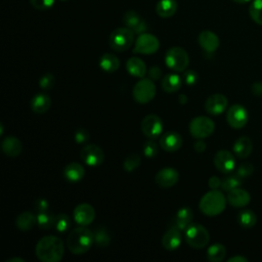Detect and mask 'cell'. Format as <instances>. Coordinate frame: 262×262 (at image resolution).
Segmentation results:
<instances>
[{
    "label": "cell",
    "mask_w": 262,
    "mask_h": 262,
    "mask_svg": "<svg viewBox=\"0 0 262 262\" xmlns=\"http://www.w3.org/2000/svg\"><path fill=\"white\" fill-rule=\"evenodd\" d=\"M228 101L225 95L216 93L210 95L205 102V110L208 114L213 116H218L222 114L227 107Z\"/></svg>",
    "instance_id": "cell-15"
},
{
    "label": "cell",
    "mask_w": 262,
    "mask_h": 262,
    "mask_svg": "<svg viewBox=\"0 0 262 262\" xmlns=\"http://www.w3.org/2000/svg\"><path fill=\"white\" fill-rule=\"evenodd\" d=\"M199 44L207 52H214L219 47L218 36L211 31H203L199 35Z\"/></svg>",
    "instance_id": "cell-21"
},
{
    "label": "cell",
    "mask_w": 262,
    "mask_h": 262,
    "mask_svg": "<svg viewBox=\"0 0 262 262\" xmlns=\"http://www.w3.org/2000/svg\"><path fill=\"white\" fill-rule=\"evenodd\" d=\"M126 68H127L128 73L131 76H134L137 78H143L146 74V66H145L144 61L136 56L130 57L127 60Z\"/></svg>",
    "instance_id": "cell-26"
},
{
    "label": "cell",
    "mask_w": 262,
    "mask_h": 262,
    "mask_svg": "<svg viewBox=\"0 0 262 262\" xmlns=\"http://www.w3.org/2000/svg\"><path fill=\"white\" fill-rule=\"evenodd\" d=\"M184 236L186 243L194 249L205 248L210 241L208 230L201 224H189L184 230Z\"/></svg>",
    "instance_id": "cell-5"
},
{
    "label": "cell",
    "mask_w": 262,
    "mask_h": 262,
    "mask_svg": "<svg viewBox=\"0 0 262 262\" xmlns=\"http://www.w3.org/2000/svg\"><path fill=\"white\" fill-rule=\"evenodd\" d=\"M213 162L216 169L225 174L232 172L235 167V159L233 155L226 149L217 151L214 156Z\"/></svg>",
    "instance_id": "cell-13"
},
{
    "label": "cell",
    "mask_w": 262,
    "mask_h": 262,
    "mask_svg": "<svg viewBox=\"0 0 262 262\" xmlns=\"http://www.w3.org/2000/svg\"><path fill=\"white\" fill-rule=\"evenodd\" d=\"M160 145L166 151H176L182 145V138L177 132L169 131L164 133L160 138Z\"/></svg>",
    "instance_id": "cell-17"
},
{
    "label": "cell",
    "mask_w": 262,
    "mask_h": 262,
    "mask_svg": "<svg viewBox=\"0 0 262 262\" xmlns=\"http://www.w3.org/2000/svg\"><path fill=\"white\" fill-rule=\"evenodd\" d=\"M54 83H55V78L51 73L43 74L39 80V86L44 90L51 89Z\"/></svg>",
    "instance_id": "cell-40"
},
{
    "label": "cell",
    "mask_w": 262,
    "mask_h": 262,
    "mask_svg": "<svg viewBox=\"0 0 262 262\" xmlns=\"http://www.w3.org/2000/svg\"><path fill=\"white\" fill-rule=\"evenodd\" d=\"M34 209L39 213V212H44V211H48L49 209V203L43 199V198H39L37 200H35L34 204Z\"/></svg>",
    "instance_id": "cell-44"
},
{
    "label": "cell",
    "mask_w": 262,
    "mask_h": 262,
    "mask_svg": "<svg viewBox=\"0 0 262 262\" xmlns=\"http://www.w3.org/2000/svg\"><path fill=\"white\" fill-rule=\"evenodd\" d=\"M249 14L256 24L262 26V0H254L250 4Z\"/></svg>",
    "instance_id": "cell-35"
},
{
    "label": "cell",
    "mask_w": 262,
    "mask_h": 262,
    "mask_svg": "<svg viewBox=\"0 0 262 262\" xmlns=\"http://www.w3.org/2000/svg\"><path fill=\"white\" fill-rule=\"evenodd\" d=\"M249 120L248 111L242 104L231 105L226 113V121L228 125L234 129H241L246 126Z\"/></svg>",
    "instance_id": "cell-11"
},
{
    "label": "cell",
    "mask_w": 262,
    "mask_h": 262,
    "mask_svg": "<svg viewBox=\"0 0 262 262\" xmlns=\"http://www.w3.org/2000/svg\"><path fill=\"white\" fill-rule=\"evenodd\" d=\"M133 98L139 103H147L156 95V85L150 79H141L133 87Z\"/></svg>",
    "instance_id": "cell-8"
},
{
    "label": "cell",
    "mask_w": 262,
    "mask_h": 262,
    "mask_svg": "<svg viewBox=\"0 0 262 262\" xmlns=\"http://www.w3.org/2000/svg\"><path fill=\"white\" fill-rule=\"evenodd\" d=\"M226 206V199L218 189H212L205 193L199 204L200 210L207 216L221 214Z\"/></svg>",
    "instance_id": "cell-3"
},
{
    "label": "cell",
    "mask_w": 262,
    "mask_h": 262,
    "mask_svg": "<svg viewBox=\"0 0 262 262\" xmlns=\"http://www.w3.org/2000/svg\"><path fill=\"white\" fill-rule=\"evenodd\" d=\"M35 252L42 262H59L63 257V242L55 235H46L39 239Z\"/></svg>",
    "instance_id": "cell-1"
},
{
    "label": "cell",
    "mask_w": 262,
    "mask_h": 262,
    "mask_svg": "<svg viewBox=\"0 0 262 262\" xmlns=\"http://www.w3.org/2000/svg\"><path fill=\"white\" fill-rule=\"evenodd\" d=\"M146 24H145V21L142 19L140 23H139V25L133 30V32L135 33V34H142V33H145V31H146Z\"/></svg>",
    "instance_id": "cell-51"
},
{
    "label": "cell",
    "mask_w": 262,
    "mask_h": 262,
    "mask_svg": "<svg viewBox=\"0 0 262 262\" xmlns=\"http://www.w3.org/2000/svg\"><path fill=\"white\" fill-rule=\"evenodd\" d=\"M180 244H181L180 230L173 226L169 228L162 237V245L168 251L176 250L180 246Z\"/></svg>",
    "instance_id": "cell-22"
},
{
    "label": "cell",
    "mask_w": 262,
    "mask_h": 262,
    "mask_svg": "<svg viewBox=\"0 0 262 262\" xmlns=\"http://www.w3.org/2000/svg\"><path fill=\"white\" fill-rule=\"evenodd\" d=\"M140 161H141V159H140L139 155L131 154L125 158V160L123 162V167H124L125 171L132 172L140 165Z\"/></svg>",
    "instance_id": "cell-39"
},
{
    "label": "cell",
    "mask_w": 262,
    "mask_h": 262,
    "mask_svg": "<svg viewBox=\"0 0 262 262\" xmlns=\"http://www.w3.org/2000/svg\"><path fill=\"white\" fill-rule=\"evenodd\" d=\"M179 173L174 168L161 169L155 176V182L162 188H169L177 183Z\"/></svg>",
    "instance_id": "cell-16"
},
{
    "label": "cell",
    "mask_w": 262,
    "mask_h": 262,
    "mask_svg": "<svg viewBox=\"0 0 262 262\" xmlns=\"http://www.w3.org/2000/svg\"><path fill=\"white\" fill-rule=\"evenodd\" d=\"M81 160L88 166L96 167L102 164L104 160L103 150L95 144L85 145L80 152Z\"/></svg>",
    "instance_id": "cell-12"
},
{
    "label": "cell",
    "mask_w": 262,
    "mask_h": 262,
    "mask_svg": "<svg viewBox=\"0 0 262 262\" xmlns=\"http://www.w3.org/2000/svg\"><path fill=\"white\" fill-rule=\"evenodd\" d=\"M36 223H37V216H35L32 212H29V211L19 213L15 218V225L21 231L31 230Z\"/></svg>",
    "instance_id": "cell-27"
},
{
    "label": "cell",
    "mask_w": 262,
    "mask_h": 262,
    "mask_svg": "<svg viewBox=\"0 0 262 262\" xmlns=\"http://www.w3.org/2000/svg\"><path fill=\"white\" fill-rule=\"evenodd\" d=\"M2 151L10 158L18 157L21 152L23 145L20 140L14 136H6L1 142Z\"/></svg>",
    "instance_id": "cell-20"
},
{
    "label": "cell",
    "mask_w": 262,
    "mask_h": 262,
    "mask_svg": "<svg viewBox=\"0 0 262 262\" xmlns=\"http://www.w3.org/2000/svg\"><path fill=\"white\" fill-rule=\"evenodd\" d=\"M186 101H187V97H186L185 94L179 95V102L180 103H186Z\"/></svg>",
    "instance_id": "cell-54"
},
{
    "label": "cell",
    "mask_w": 262,
    "mask_h": 262,
    "mask_svg": "<svg viewBox=\"0 0 262 262\" xmlns=\"http://www.w3.org/2000/svg\"><path fill=\"white\" fill-rule=\"evenodd\" d=\"M142 19L140 18V15L134 11V10H129L127 12H125V14L123 15V21L125 24V26L129 29H131L132 31L139 25V23Z\"/></svg>",
    "instance_id": "cell-37"
},
{
    "label": "cell",
    "mask_w": 262,
    "mask_h": 262,
    "mask_svg": "<svg viewBox=\"0 0 262 262\" xmlns=\"http://www.w3.org/2000/svg\"><path fill=\"white\" fill-rule=\"evenodd\" d=\"M227 261H228V262H248V259H247L246 257L236 255V256H233V257L229 258Z\"/></svg>",
    "instance_id": "cell-52"
},
{
    "label": "cell",
    "mask_w": 262,
    "mask_h": 262,
    "mask_svg": "<svg viewBox=\"0 0 262 262\" xmlns=\"http://www.w3.org/2000/svg\"><path fill=\"white\" fill-rule=\"evenodd\" d=\"M233 1L238 4H245V3H248L250 0H233Z\"/></svg>",
    "instance_id": "cell-55"
},
{
    "label": "cell",
    "mask_w": 262,
    "mask_h": 262,
    "mask_svg": "<svg viewBox=\"0 0 262 262\" xmlns=\"http://www.w3.org/2000/svg\"><path fill=\"white\" fill-rule=\"evenodd\" d=\"M177 7L178 5L175 0H160L156 5V12L159 16L167 18L175 14Z\"/></svg>",
    "instance_id": "cell-28"
},
{
    "label": "cell",
    "mask_w": 262,
    "mask_h": 262,
    "mask_svg": "<svg viewBox=\"0 0 262 262\" xmlns=\"http://www.w3.org/2000/svg\"><path fill=\"white\" fill-rule=\"evenodd\" d=\"M253 172H254V166L251 163H243L237 167L235 174L243 179L252 175Z\"/></svg>",
    "instance_id": "cell-42"
},
{
    "label": "cell",
    "mask_w": 262,
    "mask_h": 262,
    "mask_svg": "<svg viewBox=\"0 0 262 262\" xmlns=\"http://www.w3.org/2000/svg\"><path fill=\"white\" fill-rule=\"evenodd\" d=\"M237 221L242 227L251 228L256 224L257 217L253 211L244 210V211L239 212V214L237 216Z\"/></svg>",
    "instance_id": "cell-32"
},
{
    "label": "cell",
    "mask_w": 262,
    "mask_h": 262,
    "mask_svg": "<svg viewBox=\"0 0 262 262\" xmlns=\"http://www.w3.org/2000/svg\"><path fill=\"white\" fill-rule=\"evenodd\" d=\"M193 218V213L192 210L188 207H183L177 211V214L175 218L172 220L171 225L180 231L185 230L187 226L190 224Z\"/></svg>",
    "instance_id": "cell-19"
},
{
    "label": "cell",
    "mask_w": 262,
    "mask_h": 262,
    "mask_svg": "<svg viewBox=\"0 0 262 262\" xmlns=\"http://www.w3.org/2000/svg\"><path fill=\"white\" fill-rule=\"evenodd\" d=\"M252 92L255 94V95H262V83L261 82H255L253 85H252Z\"/></svg>",
    "instance_id": "cell-50"
},
{
    "label": "cell",
    "mask_w": 262,
    "mask_h": 262,
    "mask_svg": "<svg viewBox=\"0 0 262 262\" xmlns=\"http://www.w3.org/2000/svg\"><path fill=\"white\" fill-rule=\"evenodd\" d=\"M215 129L214 122L205 116L193 118L189 123V132L196 139L209 137Z\"/></svg>",
    "instance_id": "cell-7"
},
{
    "label": "cell",
    "mask_w": 262,
    "mask_h": 262,
    "mask_svg": "<svg viewBox=\"0 0 262 262\" xmlns=\"http://www.w3.org/2000/svg\"><path fill=\"white\" fill-rule=\"evenodd\" d=\"M181 87V78L177 74H167L162 81V88L168 93L176 92Z\"/></svg>",
    "instance_id": "cell-30"
},
{
    "label": "cell",
    "mask_w": 262,
    "mask_h": 262,
    "mask_svg": "<svg viewBox=\"0 0 262 262\" xmlns=\"http://www.w3.org/2000/svg\"><path fill=\"white\" fill-rule=\"evenodd\" d=\"M54 227L58 232H66L71 227V219L70 217L64 213H59L55 217Z\"/></svg>",
    "instance_id": "cell-38"
},
{
    "label": "cell",
    "mask_w": 262,
    "mask_h": 262,
    "mask_svg": "<svg viewBox=\"0 0 262 262\" xmlns=\"http://www.w3.org/2000/svg\"><path fill=\"white\" fill-rule=\"evenodd\" d=\"M54 222H55L54 215L48 211L39 212L37 214V224L41 229H44V230L50 229L54 225Z\"/></svg>",
    "instance_id": "cell-33"
},
{
    "label": "cell",
    "mask_w": 262,
    "mask_h": 262,
    "mask_svg": "<svg viewBox=\"0 0 262 262\" xmlns=\"http://www.w3.org/2000/svg\"><path fill=\"white\" fill-rule=\"evenodd\" d=\"M6 262H26L23 258H19V257H13V258H10V259H7Z\"/></svg>",
    "instance_id": "cell-53"
},
{
    "label": "cell",
    "mask_w": 262,
    "mask_h": 262,
    "mask_svg": "<svg viewBox=\"0 0 262 262\" xmlns=\"http://www.w3.org/2000/svg\"><path fill=\"white\" fill-rule=\"evenodd\" d=\"M89 138H90V134L86 129H79L75 133V140L78 143H84L88 141Z\"/></svg>",
    "instance_id": "cell-45"
},
{
    "label": "cell",
    "mask_w": 262,
    "mask_h": 262,
    "mask_svg": "<svg viewBox=\"0 0 262 262\" xmlns=\"http://www.w3.org/2000/svg\"><path fill=\"white\" fill-rule=\"evenodd\" d=\"M162 75V71L159 67L157 66H154L151 67L149 70H148V77L150 80H158Z\"/></svg>",
    "instance_id": "cell-47"
},
{
    "label": "cell",
    "mask_w": 262,
    "mask_h": 262,
    "mask_svg": "<svg viewBox=\"0 0 262 262\" xmlns=\"http://www.w3.org/2000/svg\"><path fill=\"white\" fill-rule=\"evenodd\" d=\"M143 154L147 158H154L158 154V144L154 139L147 140L143 146Z\"/></svg>",
    "instance_id": "cell-41"
},
{
    "label": "cell",
    "mask_w": 262,
    "mask_h": 262,
    "mask_svg": "<svg viewBox=\"0 0 262 262\" xmlns=\"http://www.w3.org/2000/svg\"><path fill=\"white\" fill-rule=\"evenodd\" d=\"M99 67L101 70L107 73H113L117 71L120 67V60L119 58L112 53H104L99 58Z\"/></svg>",
    "instance_id": "cell-29"
},
{
    "label": "cell",
    "mask_w": 262,
    "mask_h": 262,
    "mask_svg": "<svg viewBox=\"0 0 262 262\" xmlns=\"http://www.w3.org/2000/svg\"><path fill=\"white\" fill-rule=\"evenodd\" d=\"M51 105L50 97L45 93L36 94L31 100V108L36 114L46 113Z\"/></svg>",
    "instance_id": "cell-25"
},
{
    "label": "cell",
    "mask_w": 262,
    "mask_h": 262,
    "mask_svg": "<svg viewBox=\"0 0 262 262\" xmlns=\"http://www.w3.org/2000/svg\"><path fill=\"white\" fill-rule=\"evenodd\" d=\"M94 243L100 247V248H105L110 245L111 243V235L108 230L105 227H98L94 231Z\"/></svg>",
    "instance_id": "cell-34"
},
{
    "label": "cell",
    "mask_w": 262,
    "mask_h": 262,
    "mask_svg": "<svg viewBox=\"0 0 262 262\" xmlns=\"http://www.w3.org/2000/svg\"><path fill=\"white\" fill-rule=\"evenodd\" d=\"M227 202L235 208H242L247 206L251 201L250 193L243 188H234L227 193Z\"/></svg>",
    "instance_id": "cell-18"
},
{
    "label": "cell",
    "mask_w": 262,
    "mask_h": 262,
    "mask_svg": "<svg viewBox=\"0 0 262 262\" xmlns=\"http://www.w3.org/2000/svg\"><path fill=\"white\" fill-rule=\"evenodd\" d=\"M184 81L187 85H193L198 81V74L192 70H188L184 73Z\"/></svg>",
    "instance_id": "cell-46"
},
{
    "label": "cell",
    "mask_w": 262,
    "mask_h": 262,
    "mask_svg": "<svg viewBox=\"0 0 262 262\" xmlns=\"http://www.w3.org/2000/svg\"><path fill=\"white\" fill-rule=\"evenodd\" d=\"M74 219L79 225H89L95 218V211L90 204L82 203L76 206L74 209Z\"/></svg>",
    "instance_id": "cell-14"
},
{
    "label": "cell",
    "mask_w": 262,
    "mask_h": 262,
    "mask_svg": "<svg viewBox=\"0 0 262 262\" xmlns=\"http://www.w3.org/2000/svg\"><path fill=\"white\" fill-rule=\"evenodd\" d=\"M233 152L239 159L248 158L253 149L252 140L247 136H242L237 138L233 143Z\"/></svg>",
    "instance_id": "cell-23"
},
{
    "label": "cell",
    "mask_w": 262,
    "mask_h": 262,
    "mask_svg": "<svg viewBox=\"0 0 262 262\" xmlns=\"http://www.w3.org/2000/svg\"><path fill=\"white\" fill-rule=\"evenodd\" d=\"M84 167L77 162L68 164L63 169V176L70 182L80 181L84 177Z\"/></svg>",
    "instance_id": "cell-24"
},
{
    "label": "cell",
    "mask_w": 262,
    "mask_h": 262,
    "mask_svg": "<svg viewBox=\"0 0 262 262\" xmlns=\"http://www.w3.org/2000/svg\"><path fill=\"white\" fill-rule=\"evenodd\" d=\"M193 147L198 152H203L206 149V142L203 139H199L194 142Z\"/></svg>",
    "instance_id": "cell-49"
},
{
    "label": "cell",
    "mask_w": 262,
    "mask_h": 262,
    "mask_svg": "<svg viewBox=\"0 0 262 262\" xmlns=\"http://www.w3.org/2000/svg\"><path fill=\"white\" fill-rule=\"evenodd\" d=\"M241 185H242V178L236 174L225 177L221 182V188L227 192L234 188L239 187Z\"/></svg>",
    "instance_id": "cell-36"
},
{
    "label": "cell",
    "mask_w": 262,
    "mask_h": 262,
    "mask_svg": "<svg viewBox=\"0 0 262 262\" xmlns=\"http://www.w3.org/2000/svg\"><path fill=\"white\" fill-rule=\"evenodd\" d=\"M140 128H141L142 133L146 137H148L150 139H155V138H158L162 134L164 126H163V122L159 116L150 114L143 118V120L141 121V124H140Z\"/></svg>",
    "instance_id": "cell-10"
},
{
    "label": "cell",
    "mask_w": 262,
    "mask_h": 262,
    "mask_svg": "<svg viewBox=\"0 0 262 262\" xmlns=\"http://www.w3.org/2000/svg\"><path fill=\"white\" fill-rule=\"evenodd\" d=\"M159 47L160 42L156 36L149 33H142L138 36L135 42L133 52L140 54H152L158 51Z\"/></svg>",
    "instance_id": "cell-9"
},
{
    "label": "cell",
    "mask_w": 262,
    "mask_h": 262,
    "mask_svg": "<svg viewBox=\"0 0 262 262\" xmlns=\"http://www.w3.org/2000/svg\"><path fill=\"white\" fill-rule=\"evenodd\" d=\"M134 34L135 33L127 27L118 28L111 33L108 44L115 51H125L131 47L134 40Z\"/></svg>",
    "instance_id": "cell-4"
},
{
    "label": "cell",
    "mask_w": 262,
    "mask_h": 262,
    "mask_svg": "<svg viewBox=\"0 0 262 262\" xmlns=\"http://www.w3.org/2000/svg\"><path fill=\"white\" fill-rule=\"evenodd\" d=\"M221 180L219 177L217 176H212L210 177L209 181H208V184H209V187L211 189H218L220 186H221Z\"/></svg>",
    "instance_id": "cell-48"
},
{
    "label": "cell",
    "mask_w": 262,
    "mask_h": 262,
    "mask_svg": "<svg viewBox=\"0 0 262 262\" xmlns=\"http://www.w3.org/2000/svg\"><path fill=\"white\" fill-rule=\"evenodd\" d=\"M30 3L38 10H47L54 5L55 0H30Z\"/></svg>",
    "instance_id": "cell-43"
},
{
    "label": "cell",
    "mask_w": 262,
    "mask_h": 262,
    "mask_svg": "<svg viewBox=\"0 0 262 262\" xmlns=\"http://www.w3.org/2000/svg\"><path fill=\"white\" fill-rule=\"evenodd\" d=\"M188 62V54L181 47H171L165 54L166 66L175 72H183L187 68Z\"/></svg>",
    "instance_id": "cell-6"
},
{
    "label": "cell",
    "mask_w": 262,
    "mask_h": 262,
    "mask_svg": "<svg viewBox=\"0 0 262 262\" xmlns=\"http://www.w3.org/2000/svg\"><path fill=\"white\" fill-rule=\"evenodd\" d=\"M94 243L93 232L81 225L80 227L74 228L67 238V246L71 253L75 255H82L88 252Z\"/></svg>",
    "instance_id": "cell-2"
},
{
    "label": "cell",
    "mask_w": 262,
    "mask_h": 262,
    "mask_svg": "<svg viewBox=\"0 0 262 262\" xmlns=\"http://www.w3.org/2000/svg\"><path fill=\"white\" fill-rule=\"evenodd\" d=\"M226 255V249L222 244H214L207 250V259L211 262H220Z\"/></svg>",
    "instance_id": "cell-31"
},
{
    "label": "cell",
    "mask_w": 262,
    "mask_h": 262,
    "mask_svg": "<svg viewBox=\"0 0 262 262\" xmlns=\"http://www.w3.org/2000/svg\"><path fill=\"white\" fill-rule=\"evenodd\" d=\"M61 1H64V0H61Z\"/></svg>",
    "instance_id": "cell-56"
}]
</instances>
